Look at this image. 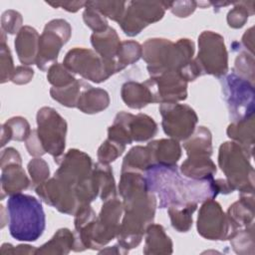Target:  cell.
Returning <instances> with one entry per match:
<instances>
[{
	"label": "cell",
	"instance_id": "obj_2",
	"mask_svg": "<svg viewBox=\"0 0 255 255\" xmlns=\"http://www.w3.org/2000/svg\"><path fill=\"white\" fill-rule=\"evenodd\" d=\"M194 43L179 39L173 43L163 38L148 39L142 45V58L149 76L166 71L180 72L193 60Z\"/></svg>",
	"mask_w": 255,
	"mask_h": 255
},
{
	"label": "cell",
	"instance_id": "obj_14",
	"mask_svg": "<svg viewBox=\"0 0 255 255\" xmlns=\"http://www.w3.org/2000/svg\"><path fill=\"white\" fill-rule=\"evenodd\" d=\"M35 191L45 203L62 213L75 215L80 207L75 189L55 176L36 186Z\"/></svg>",
	"mask_w": 255,
	"mask_h": 255
},
{
	"label": "cell",
	"instance_id": "obj_48",
	"mask_svg": "<svg viewBox=\"0 0 255 255\" xmlns=\"http://www.w3.org/2000/svg\"><path fill=\"white\" fill-rule=\"evenodd\" d=\"M34 76V71L29 66H18L15 68L14 73L11 78V82L16 85L28 84Z\"/></svg>",
	"mask_w": 255,
	"mask_h": 255
},
{
	"label": "cell",
	"instance_id": "obj_37",
	"mask_svg": "<svg viewBox=\"0 0 255 255\" xmlns=\"http://www.w3.org/2000/svg\"><path fill=\"white\" fill-rule=\"evenodd\" d=\"M234 7L227 14L228 26L239 29L245 25L248 17L254 14V1L235 2Z\"/></svg>",
	"mask_w": 255,
	"mask_h": 255
},
{
	"label": "cell",
	"instance_id": "obj_11",
	"mask_svg": "<svg viewBox=\"0 0 255 255\" xmlns=\"http://www.w3.org/2000/svg\"><path fill=\"white\" fill-rule=\"evenodd\" d=\"M63 64L72 74H78L96 84L103 83L112 76L104 60L91 49H71L66 54Z\"/></svg>",
	"mask_w": 255,
	"mask_h": 255
},
{
	"label": "cell",
	"instance_id": "obj_6",
	"mask_svg": "<svg viewBox=\"0 0 255 255\" xmlns=\"http://www.w3.org/2000/svg\"><path fill=\"white\" fill-rule=\"evenodd\" d=\"M37 133L46 152L56 163H60L65 150L67 123L58 112L50 107H43L37 113Z\"/></svg>",
	"mask_w": 255,
	"mask_h": 255
},
{
	"label": "cell",
	"instance_id": "obj_15",
	"mask_svg": "<svg viewBox=\"0 0 255 255\" xmlns=\"http://www.w3.org/2000/svg\"><path fill=\"white\" fill-rule=\"evenodd\" d=\"M59 165L54 176L74 189L93 174L94 167L91 157L76 148L69 149L63 155Z\"/></svg>",
	"mask_w": 255,
	"mask_h": 255
},
{
	"label": "cell",
	"instance_id": "obj_53",
	"mask_svg": "<svg viewBox=\"0 0 255 255\" xmlns=\"http://www.w3.org/2000/svg\"><path fill=\"white\" fill-rule=\"evenodd\" d=\"M128 252V250H126L120 244L100 251V253H115V254H127Z\"/></svg>",
	"mask_w": 255,
	"mask_h": 255
},
{
	"label": "cell",
	"instance_id": "obj_33",
	"mask_svg": "<svg viewBox=\"0 0 255 255\" xmlns=\"http://www.w3.org/2000/svg\"><path fill=\"white\" fill-rule=\"evenodd\" d=\"M87 85L88 84L82 80H76L72 84L65 87H52L50 90V95L52 99L65 107L77 108L79 98Z\"/></svg>",
	"mask_w": 255,
	"mask_h": 255
},
{
	"label": "cell",
	"instance_id": "obj_18",
	"mask_svg": "<svg viewBox=\"0 0 255 255\" xmlns=\"http://www.w3.org/2000/svg\"><path fill=\"white\" fill-rule=\"evenodd\" d=\"M40 35L31 26H23L16 36L14 45L21 64L30 66L36 64L39 51Z\"/></svg>",
	"mask_w": 255,
	"mask_h": 255
},
{
	"label": "cell",
	"instance_id": "obj_13",
	"mask_svg": "<svg viewBox=\"0 0 255 255\" xmlns=\"http://www.w3.org/2000/svg\"><path fill=\"white\" fill-rule=\"evenodd\" d=\"M144 84L152 95L153 103H178L187 98V82L175 71L149 76Z\"/></svg>",
	"mask_w": 255,
	"mask_h": 255
},
{
	"label": "cell",
	"instance_id": "obj_7",
	"mask_svg": "<svg viewBox=\"0 0 255 255\" xmlns=\"http://www.w3.org/2000/svg\"><path fill=\"white\" fill-rule=\"evenodd\" d=\"M198 47L195 61L202 74L224 77L228 72V53L223 37L212 31H204L198 37Z\"/></svg>",
	"mask_w": 255,
	"mask_h": 255
},
{
	"label": "cell",
	"instance_id": "obj_3",
	"mask_svg": "<svg viewBox=\"0 0 255 255\" xmlns=\"http://www.w3.org/2000/svg\"><path fill=\"white\" fill-rule=\"evenodd\" d=\"M9 231L19 241H36L46 226L45 213L41 202L34 196L17 193L7 201Z\"/></svg>",
	"mask_w": 255,
	"mask_h": 255
},
{
	"label": "cell",
	"instance_id": "obj_26",
	"mask_svg": "<svg viewBox=\"0 0 255 255\" xmlns=\"http://www.w3.org/2000/svg\"><path fill=\"white\" fill-rule=\"evenodd\" d=\"M180 172L192 179L211 178L216 173V165L210 156H187L180 165Z\"/></svg>",
	"mask_w": 255,
	"mask_h": 255
},
{
	"label": "cell",
	"instance_id": "obj_9",
	"mask_svg": "<svg viewBox=\"0 0 255 255\" xmlns=\"http://www.w3.org/2000/svg\"><path fill=\"white\" fill-rule=\"evenodd\" d=\"M72 35L71 25L64 19H54L45 25L40 35L39 51L36 65L41 71L48 69L57 63L58 55Z\"/></svg>",
	"mask_w": 255,
	"mask_h": 255
},
{
	"label": "cell",
	"instance_id": "obj_17",
	"mask_svg": "<svg viewBox=\"0 0 255 255\" xmlns=\"http://www.w3.org/2000/svg\"><path fill=\"white\" fill-rule=\"evenodd\" d=\"M126 126L132 141H146L152 138L157 132V125L147 115H131L127 112H120L116 116Z\"/></svg>",
	"mask_w": 255,
	"mask_h": 255
},
{
	"label": "cell",
	"instance_id": "obj_35",
	"mask_svg": "<svg viewBox=\"0 0 255 255\" xmlns=\"http://www.w3.org/2000/svg\"><path fill=\"white\" fill-rule=\"evenodd\" d=\"M142 57V46L135 41H123L118 53L117 63L120 72L126 67L137 62Z\"/></svg>",
	"mask_w": 255,
	"mask_h": 255
},
{
	"label": "cell",
	"instance_id": "obj_52",
	"mask_svg": "<svg viewBox=\"0 0 255 255\" xmlns=\"http://www.w3.org/2000/svg\"><path fill=\"white\" fill-rule=\"evenodd\" d=\"M253 39H254V34H253V27L249 28L245 34L242 37V44L245 46L246 51H248L249 53L253 54V47H254V43H253Z\"/></svg>",
	"mask_w": 255,
	"mask_h": 255
},
{
	"label": "cell",
	"instance_id": "obj_28",
	"mask_svg": "<svg viewBox=\"0 0 255 255\" xmlns=\"http://www.w3.org/2000/svg\"><path fill=\"white\" fill-rule=\"evenodd\" d=\"M93 179L98 190L99 197L106 201L117 196L116 182L111 166L107 163L98 162L93 168Z\"/></svg>",
	"mask_w": 255,
	"mask_h": 255
},
{
	"label": "cell",
	"instance_id": "obj_8",
	"mask_svg": "<svg viewBox=\"0 0 255 255\" xmlns=\"http://www.w3.org/2000/svg\"><path fill=\"white\" fill-rule=\"evenodd\" d=\"M169 2L165 1H130L119 22L124 33L129 37L138 35L146 26L162 19Z\"/></svg>",
	"mask_w": 255,
	"mask_h": 255
},
{
	"label": "cell",
	"instance_id": "obj_45",
	"mask_svg": "<svg viewBox=\"0 0 255 255\" xmlns=\"http://www.w3.org/2000/svg\"><path fill=\"white\" fill-rule=\"evenodd\" d=\"M22 15L15 10H6L1 16V28L3 32L14 35L22 29Z\"/></svg>",
	"mask_w": 255,
	"mask_h": 255
},
{
	"label": "cell",
	"instance_id": "obj_25",
	"mask_svg": "<svg viewBox=\"0 0 255 255\" xmlns=\"http://www.w3.org/2000/svg\"><path fill=\"white\" fill-rule=\"evenodd\" d=\"M121 96L124 103L130 109L139 110L153 103L152 95L144 83L126 82L122 86Z\"/></svg>",
	"mask_w": 255,
	"mask_h": 255
},
{
	"label": "cell",
	"instance_id": "obj_49",
	"mask_svg": "<svg viewBox=\"0 0 255 255\" xmlns=\"http://www.w3.org/2000/svg\"><path fill=\"white\" fill-rule=\"evenodd\" d=\"M37 248L30 245L21 244L16 247L12 246L11 244L4 243L1 246V253L4 254H36Z\"/></svg>",
	"mask_w": 255,
	"mask_h": 255
},
{
	"label": "cell",
	"instance_id": "obj_4",
	"mask_svg": "<svg viewBox=\"0 0 255 255\" xmlns=\"http://www.w3.org/2000/svg\"><path fill=\"white\" fill-rule=\"evenodd\" d=\"M249 152L235 141H225L219 147L218 164L227 182L240 193L254 192V168Z\"/></svg>",
	"mask_w": 255,
	"mask_h": 255
},
{
	"label": "cell",
	"instance_id": "obj_16",
	"mask_svg": "<svg viewBox=\"0 0 255 255\" xmlns=\"http://www.w3.org/2000/svg\"><path fill=\"white\" fill-rule=\"evenodd\" d=\"M91 43L95 52L104 60L111 75L120 72L117 57L122 42L117 31L109 26L103 32L93 33L91 36Z\"/></svg>",
	"mask_w": 255,
	"mask_h": 255
},
{
	"label": "cell",
	"instance_id": "obj_46",
	"mask_svg": "<svg viewBox=\"0 0 255 255\" xmlns=\"http://www.w3.org/2000/svg\"><path fill=\"white\" fill-rule=\"evenodd\" d=\"M197 2L195 1H174L169 2L170 11L177 17L185 18L194 12L196 9Z\"/></svg>",
	"mask_w": 255,
	"mask_h": 255
},
{
	"label": "cell",
	"instance_id": "obj_10",
	"mask_svg": "<svg viewBox=\"0 0 255 255\" xmlns=\"http://www.w3.org/2000/svg\"><path fill=\"white\" fill-rule=\"evenodd\" d=\"M161 126L165 134L175 140H185L196 128L198 117L194 110L185 104H160Z\"/></svg>",
	"mask_w": 255,
	"mask_h": 255
},
{
	"label": "cell",
	"instance_id": "obj_31",
	"mask_svg": "<svg viewBox=\"0 0 255 255\" xmlns=\"http://www.w3.org/2000/svg\"><path fill=\"white\" fill-rule=\"evenodd\" d=\"M153 165L148 147L136 145L128 150L122 164L123 171H137L144 173Z\"/></svg>",
	"mask_w": 255,
	"mask_h": 255
},
{
	"label": "cell",
	"instance_id": "obj_19",
	"mask_svg": "<svg viewBox=\"0 0 255 255\" xmlns=\"http://www.w3.org/2000/svg\"><path fill=\"white\" fill-rule=\"evenodd\" d=\"M226 215L235 231L254 225V192L240 193L239 200L229 206Z\"/></svg>",
	"mask_w": 255,
	"mask_h": 255
},
{
	"label": "cell",
	"instance_id": "obj_22",
	"mask_svg": "<svg viewBox=\"0 0 255 255\" xmlns=\"http://www.w3.org/2000/svg\"><path fill=\"white\" fill-rule=\"evenodd\" d=\"M1 187L2 197L4 194L13 195L21 193L29 188L31 181L28 178L22 163H11L1 167Z\"/></svg>",
	"mask_w": 255,
	"mask_h": 255
},
{
	"label": "cell",
	"instance_id": "obj_42",
	"mask_svg": "<svg viewBox=\"0 0 255 255\" xmlns=\"http://www.w3.org/2000/svg\"><path fill=\"white\" fill-rule=\"evenodd\" d=\"M83 19L85 24L91 28L94 33L105 31L109 25L107 18L101 14L95 7H93L88 1L85 6V10L83 13Z\"/></svg>",
	"mask_w": 255,
	"mask_h": 255
},
{
	"label": "cell",
	"instance_id": "obj_23",
	"mask_svg": "<svg viewBox=\"0 0 255 255\" xmlns=\"http://www.w3.org/2000/svg\"><path fill=\"white\" fill-rule=\"evenodd\" d=\"M145 244L142 252L146 255H163L172 253V241L159 224H149L145 230Z\"/></svg>",
	"mask_w": 255,
	"mask_h": 255
},
{
	"label": "cell",
	"instance_id": "obj_12",
	"mask_svg": "<svg viewBox=\"0 0 255 255\" xmlns=\"http://www.w3.org/2000/svg\"><path fill=\"white\" fill-rule=\"evenodd\" d=\"M197 231L208 240H229L236 232L221 205L214 199L203 201L197 217Z\"/></svg>",
	"mask_w": 255,
	"mask_h": 255
},
{
	"label": "cell",
	"instance_id": "obj_39",
	"mask_svg": "<svg viewBox=\"0 0 255 255\" xmlns=\"http://www.w3.org/2000/svg\"><path fill=\"white\" fill-rule=\"evenodd\" d=\"M233 72L239 77L254 83V57L246 50H240L235 59Z\"/></svg>",
	"mask_w": 255,
	"mask_h": 255
},
{
	"label": "cell",
	"instance_id": "obj_40",
	"mask_svg": "<svg viewBox=\"0 0 255 255\" xmlns=\"http://www.w3.org/2000/svg\"><path fill=\"white\" fill-rule=\"evenodd\" d=\"M47 79L48 82L56 88L68 86L77 80L74 75L64 66V64L59 63L53 64L48 69Z\"/></svg>",
	"mask_w": 255,
	"mask_h": 255
},
{
	"label": "cell",
	"instance_id": "obj_34",
	"mask_svg": "<svg viewBox=\"0 0 255 255\" xmlns=\"http://www.w3.org/2000/svg\"><path fill=\"white\" fill-rule=\"evenodd\" d=\"M196 203L172 205L167 207L171 226L178 232H187L192 226V214L196 210Z\"/></svg>",
	"mask_w": 255,
	"mask_h": 255
},
{
	"label": "cell",
	"instance_id": "obj_21",
	"mask_svg": "<svg viewBox=\"0 0 255 255\" xmlns=\"http://www.w3.org/2000/svg\"><path fill=\"white\" fill-rule=\"evenodd\" d=\"M123 212V202L116 196L104 201L100 214L97 217L98 223L112 240L117 238L119 233Z\"/></svg>",
	"mask_w": 255,
	"mask_h": 255
},
{
	"label": "cell",
	"instance_id": "obj_43",
	"mask_svg": "<svg viewBox=\"0 0 255 255\" xmlns=\"http://www.w3.org/2000/svg\"><path fill=\"white\" fill-rule=\"evenodd\" d=\"M28 171L31 176L32 183L35 187L48 180L50 176L48 163L40 157H35L29 161Z\"/></svg>",
	"mask_w": 255,
	"mask_h": 255
},
{
	"label": "cell",
	"instance_id": "obj_27",
	"mask_svg": "<svg viewBox=\"0 0 255 255\" xmlns=\"http://www.w3.org/2000/svg\"><path fill=\"white\" fill-rule=\"evenodd\" d=\"M187 156H210L212 154V135L205 127H198L193 133L183 140Z\"/></svg>",
	"mask_w": 255,
	"mask_h": 255
},
{
	"label": "cell",
	"instance_id": "obj_47",
	"mask_svg": "<svg viewBox=\"0 0 255 255\" xmlns=\"http://www.w3.org/2000/svg\"><path fill=\"white\" fill-rule=\"evenodd\" d=\"M25 143H26V148H27L29 154L32 156L39 157L46 153V151L41 143V140L38 136L37 129L31 130L28 138L25 140Z\"/></svg>",
	"mask_w": 255,
	"mask_h": 255
},
{
	"label": "cell",
	"instance_id": "obj_50",
	"mask_svg": "<svg viewBox=\"0 0 255 255\" xmlns=\"http://www.w3.org/2000/svg\"><path fill=\"white\" fill-rule=\"evenodd\" d=\"M11 163H22V159L17 149L13 147H7L1 152V167Z\"/></svg>",
	"mask_w": 255,
	"mask_h": 255
},
{
	"label": "cell",
	"instance_id": "obj_44",
	"mask_svg": "<svg viewBox=\"0 0 255 255\" xmlns=\"http://www.w3.org/2000/svg\"><path fill=\"white\" fill-rule=\"evenodd\" d=\"M0 68H1V83L4 84L8 81H11L15 68L13 65V59H12L10 49L6 45L3 33H2L1 48H0Z\"/></svg>",
	"mask_w": 255,
	"mask_h": 255
},
{
	"label": "cell",
	"instance_id": "obj_29",
	"mask_svg": "<svg viewBox=\"0 0 255 255\" xmlns=\"http://www.w3.org/2000/svg\"><path fill=\"white\" fill-rule=\"evenodd\" d=\"M227 135L243 146L252 156L255 142L254 116L237 123H231L227 128Z\"/></svg>",
	"mask_w": 255,
	"mask_h": 255
},
{
	"label": "cell",
	"instance_id": "obj_20",
	"mask_svg": "<svg viewBox=\"0 0 255 255\" xmlns=\"http://www.w3.org/2000/svg\"><path fill=\"white\" fill-rule=\"evenodd\" d=\"M154 164L174 166L181 156V146L178 140L173 138H161L152 140L146 144Z\"/></svg>",
	"mask_w": 255,
	"mask_h": 255
},
{
	"label": "cell",
	"instance_id": "obj_51",
	"mask_svg": "<svg viewBox=\"0 0 255 255\" xmlns=\"http://www.w3.org/2000/svg\"><path fill=\"white\" fill-rule=\"evenodd\" d=\"M87 2L83 1H73V2H47V4L57 8V7H62L63 9L69 11V12H77L81 8L86 6Z\"/></svg>",
	"mask_w": 255,
	"mask_h": 255
},
{
	"label": "cell",
	"instance_id": "obj_36",
	"mask_svg": "<svg viewBox=\"0 0 255 255\" xmlns=\"http://www.w3.org/2000/svg\"><path fill=\"white\" fill-rule=\"evenodd\" d=\"M229 240L235 253L254 254V225L237 230Z\"/></svg>",
	"mask_w": 255,
	"mask_h": 255
},
{
	"label": "cell",
	"instance_id": "obj_24",
	"mask_svg": "<svg viewBox=\"0 0 255 255\" xmlns=\"http://www.w3.org/2000/svg\"><path fill=\"white\" fill-rule=\"evenodd\" d=\"M110 105V97L106 90L94 88L89 84L83 90L77 108L84 114L93 115L106 110Z\"/></svg>",
	"mask_w": 255,
	"mask_h": 255
},
{
	"label": "cell",
	"instance_id": "obj_1",
	"mask_svg": "<svg viewBox=\"0 0 255 255\" xmlns=\"http://www.w3.org/2000/svg\"><path fill=\"white\" fill-rule=\"evenodd\" d=\"M147 187L159 198V207L203 202L219 193L213 177L192 179L180 175L177 166L154 164L145 172Z\"/></svg>",
	"mask_w": 255,
	"mask_h": 255
},
{
	"label": "cell",
	"instance_id": "obj_41",
	"mask_svg": "<svg viewBox=\"0 0 255 255\" xmlns=\"http://www.w3.org/2000/svg\"><path fill=\"white\" fill-rule=\"evenodd\" d=\"M126 149V145L111 138H107L98 149V159L102 163L109 164L115 161Z\"/></svg>",
	"mask_w": 255,
	"mask_h": 255
},
{
	"label": "cell",
	"instance_id": "obj_32",
	"mask_svg": "<svg viewBox=\"0 0 255 255\" xmlns=\"http://www.w3.org/2000/svg\"><path fill=\"white\" fill-rule=\"evenodd\" d=\"M31 132L30 125L25 118L14 117L2 125L1 146L3 147L11 139L17 141L26 140Z\"/></svg>",
	"mask_w": 255,
	"mask_h": 255
},
{
	"label": "cell",
	"instance_id": "obj_5",
	"mask_svg": "<svg viewBox=\"0 0 255 255\" xmlns=\"http://www.w3.org/2000/svg\"><path fill=\"white\" fill-rule=\"evenodd\" d=\"M223 98L232 123L254 116V85L234 72L221 78Z\"/></svg>",
	"mask_w": 255,
	"mask_h": 255
},
{
	"label": "cell",
	"instance_id": "obj_38",
	"mask_svg": "<svg viewBox=\"0 0 255 255\" xmlns=\"http://www.w3.org/2000/svg\"><path fill=\"white\" fill-rule=\"evenodd\" d=\"M90 4L95 7L106 18H110L113 21L120 22L123 18L128 2L122 1H89Z\"/></svg>",
	"mask_w": 255,
	"mask_h": 255
},
{
	"label": "cell",
	"instance_id": "obj_30",
	"mask_svg": "<svg viewBox=\"0 0 255 255\" xmlns=\"http://www.w3.org/2000/svg\"><path fill=\"white\" fill-rule=\"evenodd\" d=\"M74 244V232H72L68 228H61L48 242H46L36 250V254L65 255L73 250Z\"/></svg>",
	"mask_w": 255,
	"mask_h": 255
}]
</instances>
